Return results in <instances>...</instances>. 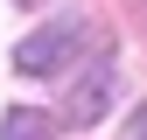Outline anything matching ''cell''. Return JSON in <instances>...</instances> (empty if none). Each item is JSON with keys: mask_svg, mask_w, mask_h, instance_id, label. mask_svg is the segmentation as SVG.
Returning a JSON list of instances; mask_svg holds the SVG:
<instances>
[{"mask_svg": "<svg viewBox=\"0 0 147 140\" xmlns=\"http://www.w3.org/2000/svg\"><path fill=\"white\" fill-rule=\"evenodd\" d=\"M98 42V28H91V14H63V21L35 28L21 49H14V70H28V77H56L70 56H84V49Z\"/></svg>", "mask_w": 147, "mask_h": 140, "instance_id": "cell-1", "label": "cell"}, {"mask_svg": "<svg viewBox=\"0 0 147 140\" xmlns=\"http://www.w3.org/2000/svg\"><path fill=\"white\" fill-rule=\"evenodd\" d=\"M112 91H119V70H112V56L98 49V63H91L84 77L70 84V98H63V119H70V126H98V119L112 112Z\"/></svg>", "mask_w": 147, "mask_h": 140, "instance_id": "cell-2", "label": "cell"}, {"mask_svg": "<svg viewBox=\"0 0 147 140\" xmlns=\"http://www.w3.org/2000/svg\"><path fill=\"white\" fill-rule=\"evenodd\" d=\"M0 133H7V140H49V119H42V112H28V105H14Z\"/></svg>", "mask_w": 147, "mask_h": 140, "instance_id": "cell-3", "label": "cell"}, {"mask_svg": "<svg viewBox=\"0 0 147 140\" xmlns=\"http://www.w3.org/2000/svg\"><path fill=\"white\" fill-rule=\"evenodd\" d=\"M119 140H147V105H133V119H126V133Z\"/></svg>", "mask_w": 147, "mask_h": 140, "instance_id": "cell-4", "label": "cell"}, {"mask_svg": "<svg viewBox=\"0 0 147 140\" xmlns=\"http://www.w3.org/2000/svg\"><path fill=\"white\" fill-rule=\"evenodd\" d=\"M140 14H147V0H140Z\"/></svg>", "mask_w": 147, "mask_h": 140, "instance_id": "cell-5", "label": "cell"}]
</instances>
